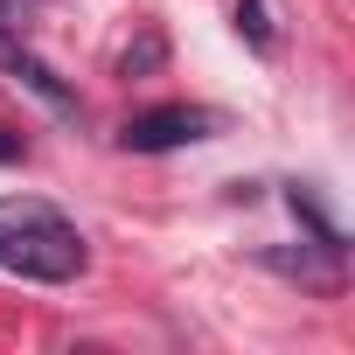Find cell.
<instances>
[{
    "label": "cell",
    "instance_id": "obj_1",
    "mask_svg": "<svg viewBox=\"0 0 355 355\" xmlns=\"http://www.w3.org/2000/svg\"><path fill=\"white\" fill-rule=\"evenodd\" d=\"M0 272L35 286H70L91 272V244L49 196H0Z\"/></svg>",
    "mask_w": 355,
    "mask_h": 355
},
{
    "label": "cell",
    "instance_id": "obj_2",
    "mask_svg": "<svg viewBox=\"0 0 355 355\" xmlns=\"http://www.w3.org/2000/svg\"><path fill=\"white\" fill-rule=\"evenodd\" d=\"M216 132H223V112H209V105H153L119 125V146L125 153H174V146H202Z\"/></svg>",
    "mask_w": 355,
    "mask_h": 355
},
{
    "label": "cell",
    "instance_id": "obj_3",
    "mask_svg": "<svg viewBox=\"0 0 355 355\" xmlns=\"http://www.w3.org/2000/svg\"><path fill=\"white\" fill-rule=\"evenodd\" d=\"M0 77H8V84H21V91H28L42 112H56V119H84L77 84H70V77H56V70H49V63H42V56H35V49L8 28V21H0Z\"/></svg>",
    "mask_w": 355,
    "mask_h": 355
},
{
    "label": "cell",
    "instance_id": "obj_4",
    "mask_svg": "<svg viewBox=\"0 0 355 355\" xmlns=\"http://www.w3.org/2000/svg\"><path fill=\"white\" fill-rule=\"evenodd\" d=\"M265 265H272V272H286V279H300V286H313V293H334V286H341V251H334V244L265 251Z\"/></svg>",
    "mask_w": 355,
    "mask_h": 355
},
{
    "label": "cell",
    "instance_id": "obj_5",
    "mask_svg": "<svg viewBox=\"0 0 355 355\" xmlns=\"http://www.w3.org/2000/svg\"><path fill=\"white\" fill-rule=\"evenodd\" d=\"M286 209H293V216H300V223L313 230V244H334V251H341V223H334V216L320 209V196H313L306 182H286Z\"/></svg>",
    "mask_w": 355,
    "mask_h": 355
},
{
    "label": "cell",
    "instance_id": "obj_6",
    "mask_svg": "<svg viewBox=\"0 0 355 355\" xmlns=\"http://www.w3.org/2000/svg\"><path fill=\"white\" fill-rule=\"evenodd\" d=\"M237 35H244L258 56L279 49V15H272V0H237Z\"/></svg>",
    "mask_w": 355,
    "mask_h": 355
},
{
    "label": "cell",
    "instance_id": "obj_7",
    "mask_svg": "<svg viewBox=\"0 0 355 355\" xmlns=\"http://www.w3.org/2000/svg\"><path fill=\"white\" fill-rule=\"evenodd\" d=\"M15 160H28V139L15 125H0V167H15Z\"/></svg>",
    "mask_w": 355,
    "mask_h": 355
},
{
    "label": "cell",
    "instance_id": "obj_8",
    "mask_svg": "<svg viewBox=\"0 0 355 355\" xmlns=\"http://www.w3.org/2000/svg\"><path fill=\"white\" fill-rule=\"evenodd\" d=\"M146 63H160V35H146V42L125 56V77H132V70H146Z\"/></svg>",
    "mask_w": 355,
    "mask_h": 355
}]
</instances>
